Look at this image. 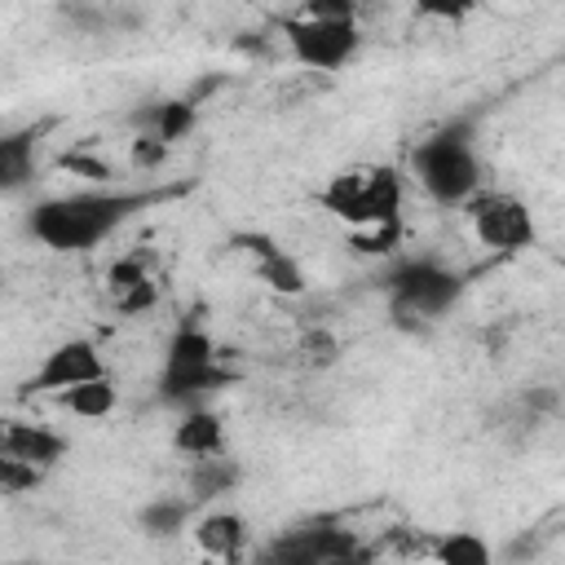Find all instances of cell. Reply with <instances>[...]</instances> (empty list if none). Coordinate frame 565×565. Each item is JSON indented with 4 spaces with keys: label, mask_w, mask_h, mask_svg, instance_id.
Instances as JSON below:
<instances>
[{
    "label": "cell",
    "mask_w": 565,
    "mask_h": 565,
    "mask_svg": "<svg viewBox=\"0 0 565 565\" xmlns=\"http://www.w3.org/2000/svg\"><path fill=\"white\" fill-rule=\"evenodd\" d=\"M141 203H146V194H119V190L44 199L31 212V234L53 252H88L106 234H115Z\"/></svg>",
    "instance_id": "cell-1"
},
{
    "label": "cell",
    "mask_w": 565,
    "mask_h": 565,
    "mask_svg": "<svg viewBox=\"0 0 565 565\" xmlns=\"http://www.w3.org/2000/svg\"><path fill=\"white\" fill-rule=\"evenodd\" d=\"M318 199L327 212H335L353 230L375 225L384 234V243H393L397 216H402V177L393 168H349V172L331 177V185Z\"/></svg>",
    "instance_id": "cell-2"
},
{
    "label": "cell",
    "mask_w": 565,
    "mask_h": 565,
    "mask_svg": "<svg viewBox=\"0 0 565 565\" xmlns=\"http://www.w3.org/2000/svg\"><path fill=\"white\" fill-rule=\"evenodd\" d=\"M415 177L437 203H468L477 181H481V163H477V150L468 141V124L433 132L415 150Z\"/></svg>",
    "instance_id": "cell-3"
},
{
    "label": "cell",
    "mask_w": 565,
    "mask_h": 565,
    "mask_svg": "<svg viewBox=\"0 0 565 565\" xmlns=\"http://www.w3.org/2000/svg\"><path fill=\"white\" fill-rule=\"evenodd\" d=\"M216 384H225V375L216 371V349L199 327H185L172 335L168 344V362H163V402H194L203 393H212Z\"/></svg>",
    "instance_id": "cell-4"
},
{
    "label": "cell",
    "mask_w": 565,
    "mask_h": 565,
    "mask_svg": "<svg viewBox=\"0 0 565 565\" xmlns=\"http://www.w3.org/2000/svg\"><path fill=\"white\" fill-rule=\"evenodd\" d=\"M287 49L296 53V62L313 66V71H340L353 53H358V22L353 18H287L282 22Z\"/></svg>",
    "instance_id": "cell-5"
},
{
    "label": "cell",
    "mask_w": 565,
    "mask_h": 565,
    "mask_svg": "<svg viewBox=\"0 0 565 565\" xmlns=\"http://www.w3.org/2000/svg\"><path fill=\"white\" fill-rule=\"evenodd\" d=\"M468 221L472 234L494 252H521L534 243V216L516 194H472Z\"/></svg>",
    "instance_id": "cell-6"
},
{
    "label": "cell",
    "mask_w": 565,
    "mask_h": 565,
    "mask_svg": "<svg viewBox=\"0 0 565 565\" xmlns=\"http://www.w3.org/2000/svg\"><path fill=\"white\" fill-rule=\"evenodd\" d=\"M459 287H463L459 274H450L433 260H415V265H402L393 274V305L402 318H437L450 309Z\"/></svg>",
    "instance_id": "cell-7"
},
{
    "label": "cell",
    "mask_w": 565,
    "mask_h": 565,
    "mask_svg": "<svg viewBox=\"0 0 565 565\" xmlns=\"http://www.w3.org/2000/svg\"><path fill=\"white\" fill-rule=\"evenodd\" d=\"M97 375H106L102 353H97L88 340H66V344H57V349L44 358V366L26 380V393H62V388L84 384V380H97Z\"/></svg>",
    "instance_id": "cell-8"
},
{
    "label": "cell",
    "mask_w": 565,
    "mask_h": 565,
    "mask_svg": "<svg viewBox=\"0 0 565 565\" xmlns=\"http://www.w3.org/2000/svg\"><path fill=\"white\" fill-rule=\"evenodd\" d=\"M0 455H13V459H26V463H40V468H53L66 455V437H57V433H49L40 424L9 419L4 433H0Z\"/></svg>",
    "instance_id": "cell-9"
},
{
    "label": "cell",
    "mask_w": 565,
    "mask_h": 565,
    "mask_svg": "<svg viewBox=\"0 0 565 565\" xmlns=\"http://www.w3.org/2000/svg\"><path fill=\"white\" fill-rule=\"evenodd\" d=\"M243 521L234 512H207L199 525H194V543L203 556H216V561H234L243 552Z\"/></svg>",
    "instance_id": "cell-10"
},
{
    "label": "cell",
    "mask_w": 565,
    "mask_h": 565,
    "mask_svg": "<svg viewBox=\"0 0 565 565\" xmlns=\"http://www.w3.org/2000/svg\"><path fill=\"white\" fill-rule=\"evenodd\" d=\"M57 402H62L71 415H84V419H102V415H110V411H115V402H119V388H115V380H110V375H97V380H84V384H71V388H62V393H57Z\"/></svg>",
    "instance_id": "cell-11"
},
{
    "label": "cell",
    "mask_w": 565,
    "mask_h": 565,
    "mask_svg": "<svg viewBox=\"0 0 565 565\" xmlns=\"http://www.w3.org/2000/svg\"><path fill=\"white\" fill-rule=\"evenodd\" d=\"M110 296H115V305L124 309V313H137V309H146V305H154V282H150V274L141 269V260H119L115 269H110Z\"/></svg>",
    "instance_id": "cell-12"
},
{
    "label": "cell",
    "mask_w": 565,
    "mask_h": 565,
    "mask_svg": "<svg viewBox=\"0 0 565 565\" xmlns=\"http://www.w3.org/2000/svg\"><path fill=\"white\" fill-rule=\"evenodd\" d=\"M221 446H225V428L212 411H190L177 424V450L199 459V455H221Z\"/></svg>",
    "instance_id": "cell-13"
},
{
    "label": "cell",
    "mask_w": 565,
    "mask_h": 565,
    "mask_svg": "<svg viewBox=\"0 0 565 565\" xmlns=\"http://www.w3.org/2000/svg\"><path fill=\"white\" fill-rule=\"evenodd\" d=\"M234 481H238V468H234L230 459H221V455H199V459H194V472H190V490H194L199 499L225 494Z\"/></svg>",
    "instance_id": "cell-14"
},
{
    "label": "cell",
    "mask_w": 565,
    "mask_h": 565,
    "mask_svg": "<svg viewBox=\"0 0 565 565\" xmlns=\"http://www.w3.org/2000/svg\"><path fill=\"white\" fill-rule=\"evenodd\" d=\"M256 252H260V274L269 278V287L274 291H287V296H296L300 287H305V278H300V269H296V260L291 256H282L278 247H269L265 238H247Z\"/></svg>",
    "instance_id": "cell-15"
},
{
    "label": "cell",
    "mask_w": 565,
    "mask_h": 565,
    "mask_svg": "<svg viewBox=\"0 0 565 565\" xmlns=\"http://www.w3.org/2000/svg\"><path fill=\"white\" fill-rule=\"evenodd\" d=\"M433 556H437L441 565H486V561H490V547H486V539H477L472 530H450L446 539H437Z\"/></svg>",
    "instance_id": "cell-16"
},
{
    "label": "cell",
    "mask_w": 565,
    "mask_h": 565,
    "mask_svg": "<svg viewBox=\"0 0 565 565\" xmlns=\"http://www.w3.org/2000/svg\"><path fill=\"white\" fill-rule=\"evenodd\" d=\"M0 177L9 190H18L31 177V137H4L0 141Z\"/></svg>",
    "instance_id": "cell-17"
},
{
    "label": "cell",
    "mask_w": 565,
    "mask_h": 565,
    "mask_svg": "<svg viewBox=\"0 0 565 565\" xmlns=\"http://www.w3.org/2000/svg\"><path fill=\"white\" fill-rule=\"evenodd\" d=\"M141 525H146L154 539H163V534H172V530L185 525V503H177V499H154V503L141 512Z\"/></svg>",
    "instance_id": "cell-18"
},
{
    "label": "cell",
    "mask_w": 565,
    "mask_h": 565,
    "mask_svg": "<svg viewBox=\"0 0 565 565\" xmlns=\"http://www.w3.org/2000/svg\"><path fill=\"white\" fill-rule=\"evenodd\" d=\"M40 463H26V459H13V455H0V486L9 494H22V490H35L40 481Z\"/></svg>",
    "instance_id": "cell-19"
},
{
    "label": "cell",
    "mask_w": 565,
    "mask_h": 565,
    "mask_svg": "<svg viewBox=\"0 0 565 565\" xmlns=\"http://www.w3.org/2000/svg\"><path fill=\"white\" fill-rule=\"evenodd\" d=\"M190 124H194V106H190V102H168V106H159V137H163V141L185 137Z\"/></svg>",
    "instance_id": "cell-20"
},
{
    "label": "cell",
    "mask_w": 565,
    "mask_h": 565,
    "mask_svg": "<svg viewBox=\"0 0 565 565\" xmlns=\"http://www.w3.org/2000/svg\"><path fill=\"white\" fill-rule=\"evenodd\" d=\"M415 9L424 18H437V22H463L477 9V0H415Z\"/></svg>",
    "instance_id": "cell-21"
},
{
    "label": "cell",
    "mask_w": 565,
    "mask_h": 565,
    "mask_svg": "<svg viewBox=\"0 0 565 565\" xmlns=\"http://www.w3.org/2000/svg\"><path fill=\"white\" fill-rule=\"evenodd\" d=\"M305 13H313V18H353L358 0H305Z\"/></svg>",
    "instance_id": "cell-22"
}]
</instances>
